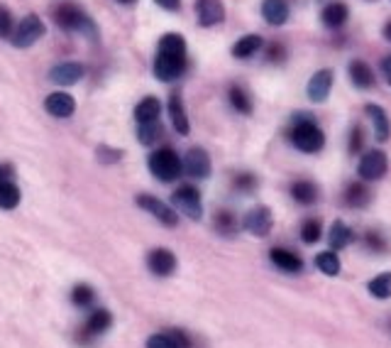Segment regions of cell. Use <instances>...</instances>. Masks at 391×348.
Instances as JSON below:
<instances>
[{"mask_svg":"<svg viewBox=\"0 0 391 348\" xmlns=\"http://www.w3.org/2000/svg\"><path fill=\"white\" fill-rule=\"evenodd\" d=\"M298 116L301 118L293 123V128L289 132L291 142L301 152H321L323 145H326V135H323V130L311 120V118H303V113H298Z\"/></svg>","mask_w":391,"mask_h":348,"instance_id":"cell-1","label":"cell"},{"mask_svg":"<svg viewBox=\"0 0 391 348\" xmlns=\"http://www.w3.org/2000/svg\"><path fill=\"white\" fill-rule=\"evenodd\" d=\"M54 20L61 30L66 32H86V35H96V27L91 23V18L74 3H61L56 5L54 10Z\"/></svg>","mask_w":391,"mask_h":348,"instance_id":"cell-2","label":"cell"},{"mask_svg":"<svg viewBox=\"0 0 391 348\" xmlns=\"http://www.w3.org/2000/svg\"><path fill=\"white\" fill-rule=\"evenodd\" d=\"M149 170H152V174L159 182H174L181 174L184 165L172 147H162V150L149 155Z\"/></svg>","mask_w":391,"mask_h":348,"instance_id":"cell-3","label":"cell"},{"mask_svg":"<svg viewBox=\"0 0 391 348\" xmlns=\"http://www.w3.org/2000/svg\"><path fill=\"white\" fill-rule=\"evenodd\" d=\"M186 69V52H169V49H159L157 59H154V76L159 81H174L184 74Z\"/></svg>","mask_w":391,"mask_h":348,"instance_id":"cell-4","label":"cell"},{"mask_svg":"<svg viewBox=\"0 0 391 348\" xmlns=\"http://www.w3.org/2000/svg\"><path fill=\"white\" fill-rule=\"evenodd\" d=\"M42 35H44V23L37 15H27V18H23V23L15 27L10 39H13L15 47H30V44L37 42Z\"/></svg>","mask_w":391,"mask_h":348,"instance_id":"cell-5","label":"cell"},{"mask_svg":"<svg viewBox=\"0 0 391 348\" xmlns=\"http://www.w3.org/2000/svg\"><path fill=\"white\" fill-rule=\"evenodd\" d=\"M389 170V160L387 155H384L382 150H369L362 155V160H359V177L367 179V182H377V179H382L384 174Z\"/></svg>","mask_w":391,"mask_h":348,"instance_id":"cell-6","label":"cell"},{"mask_svg":"<svg viewBox=\"0 0 391 348\" xmlns=\"http://www.w3.org/2000/svg\"><path fill=\"white\" fill-rule=\"evenodd\" d=\"M174 206L179 209L181 213H186L188 218H196L198 221L200 213H203V206H200V194L196 187H188V184H184V187H179L177 192H174Z\"/></svg>","mask_w":391,"mask_h":348,"instance_id":"cell-7","label":"cell"},{"mask_svg":"<svg viewBox=\"0 0 391 348\" xmlns=\"http://www.w3.org/2000/svg\"><path fill=\"white\" fill-rule=\"evenodd\" d=\"M243 226L247 233L257 235V238H264L271 231V226H274V216H271V211L267 206H255L247 211Z\"/></svg>","mask_w":391,"mask_h":348,"instance_id":"cell-8","label":"cell"},{"mask_svg":"<svg viewBox=\"0 0 391 348\" xmlns=\"http://www.w3.org/2000/svg\"><path fill=\"white\" fill-rule=\"evenodd\" d=\"M137 206L145 209L147 213H152V216L157 218V221H162L164 226H177L179 223L177 211H174L172 206H167L164 201H159V199L149 197V194H140V197H137Z\"/></svg>","mask_w":391,"mask_h":348,"instance_id":"cell-9","label":"cell"},{"mask_svg":"<svg viewBox=\"0 0 391 348\" xmlns=\"http://www.w3.org/2000/svg\"><path fill=\"white\" fill-rule=\"evenodd\" d=\"M196 15L203 27H213L225 20V5L223 0H196Z\"/></svg>","mask_w":391,"mask_h":348,"instance_id":"cell-10","label":"cell"},{"mask_svg":"<svg viewBox=\"0 0 391 348\" xmlns=\"http://www.w3.org/2000/svg\"><path fill=\"white\" fill-rule=\"evenodd\" d=\"M147 265L154 275L159 278H169V275L177 270V255L169 248H154L152 253L147 255Z\"/></svg>","mask_w":391,"mask_h":348,"instance_id":"cell-11","label":"cell"},{"mask_svg":"<svg viewBox=\"0 0 391 348\" xmlns=\"http://www.w3.org/2000/svg\"><path fill=\"white\" fill-rule=\"evenodd\" d=\"M184 172L191 174L196 179H205L210 174V157L205 150H200V147H191V150L186 152V157H184Z\"/></svg>","mask_w":391,"mask_h":348,"instance_id":"cell-12","label":"cell"},{"mask_svg":"<svg viewBox=\"0 0 391 348\" xmlns=\"http://www.w3.org/2000/svg\"><path fill=\"white\" fill-rule=\"evenodd\" d=\"M331 89H333V71L331 69L316 71L311 76V81H308V99L316 101V104H323L328 99V94H331Z\"/></svg>","mask_w":391,"mask_h":348,"instance_id":"cell-13","label":"cell"},{"mask_svg":"<svg viewBox=\"0 0 391 348\" xmlns=\"http://www.w3.org/2000/svg\"><path fill=\"white\" fill-rule=\"evenodd\" d=\"M44 108H47V113L54 118H69L76 111V101L71 99L69 94H64V91H56V94L47 96Z\"/></svg>","mask_w":391,"mask_h":348,"instance_id":"cell-14","label":"cell"},{"mask_svg":"<svg viewBox=\"0 0 391 348\" xmlns=\"http://www.w3.org/2000/svg\"><path fill=\"white\" fill-rule=\"evenodd\" d=\"M289 15H291V10L286 0H264V3H262V18H264L267 25L279 27V25H284L286 20H289Z\"/></svg>","mask_w":391,"mask_h":348,"instance_id":"cell-15","label":"cell"},{"mask_svg":"<svg viewBox=\"0 0 391 348\" xmlns=\"http://www.w3.org/2000/svg\"><path fill=\"white\" fill-rule=\"evenodd\" d=\"M84 76V66L76 64V61H64V64H56L49 71V79L59 86H71Z\"/></svg>","mask_w":391,"mask_h":348,"instance_id":"cell-16","label":"cell"},{"mask_svg":"<svg viewBox=\"0 0 391 348\" xmlns=\"http://www.w3.org/2000/svg\"><path fill=\"white\" fill-rule=\"evenodd\" d=\"M269 258H271V263H274L279 270H284V273L296 275V273H301V270H303V260L298 258L296 253L286 250V248H271Z\"/></svg>","mask_w":391,"mask_h":348,"instance_id":"cell-17","label":"cell"},{"mask_svg":"<svg viewBox=\"0 0 391 348\" xmlns=\"http://www.w3.org/2000/svg\"><path fill=\"white\" fill-rule=\"evenodd\" d=\"M169 116H172L174 130H177L179 135H188L191 125H188L186 108H184V101H181V96L179 94H172V99H169Z\"/></svg>","mask_w":391,"mask_h":348,"instance_id":"cell-18","label":"cell"},{"mask_svg":"<svg viewBox=\"0 0 391 348\" xmlns=\"http://www.w3.org/2000/svg\"><path fill=\"white\" fill-rule=\"evenodd\" d=\"M347 18H350V8L345 3H328L321 13L323 25H326V27H333V30L342 27V25L347 23Z\"/></svg>","mask_w":391,"mask_h":348,"instance_id":"cell-19","label":"cell"},{"mask_svg":"<svg viewBox=\"0 0 391 348\" xmlns=\"http://www.w3.org/2000/svg\"><path fill=\"white\" fill-rule=\"evenodd\" d=\"M347 74H350V81H352L357 89H369V86H374V71H372V66L364 64V61H359V59L350 61Z\"/></svg>","mask_w":391,"mask_h":348,"instance_id":"cell-20","label":"cell"},{"mask_svg":"<svg viewBox=\"0 0 391 348\" xmlns=\"http://www.w3.org/2000/svg\"><path fill=\"white\" fill-rule=\"evenodd\" d=\"M364 113L372 118L374 135H377V140L379 142H387L389 140V118H387V111H384L382 106H377V104H367V106H364Z\"/></svg>","mask_w":391,"mask_h":348,"instance_id":"cell-21","label":"cell"},{"mask_svg":"<svg viewBox=\"0 0 391 348\" xmlns=\"http://www.w3.org/2000/svg\"><path fill=\"white\" fill-rule=\"evenodd\" d=\"M110 324H113V314L108 309H96L94 314L89 316V321L84 324V334L86 336H101V334H105L108 329H110Z\"/></svg>","mask_w":391,"mask_h":348,"instance_id":"cell-22","label":"cell"},{"mask_svg":"<svg viewBox=\"0 0 391 348\" xmlns=\"http://www.w3.org/2000/svg\"><path fill=\"white\" fill-rule=\"evenodd\" d=\"M262 47H264V39H262L259 35H245V37H240L238 42L233 44V57L250 59V57H255Z\"/></svg>","mask_w":391,"mask_h":348,"instance_id":"cell-23","label":"cell"},{"mask_svg":"<svg viewBox=\"0 0 391 348\" xmlns=\"http://www.w3.org/2000/svg\"><path fill=\"white\" fill-rule=\"evenodd\" d=\"M369 201H372V192H369V189L364 187V184L354 182V184H350V187L345 189V204H347V206H352V209H364Z\"/></svg>","mask_w":391,"mask_h":348,"instance_id":"cell-24","label":"cell"},{"mask_svg":"<svg viewBox=\"0 0 391 348\" xmlns=\"http://www.w3.org/2000/svg\"><path fill=\"white\" fill-rule=\"evenodd\" d=\"M291 197L296 199L298 204L308 206V204H313V201L318 199V187H316L313 182H308V179H301V182H293Z\"/></svg>","mask_w":391,"mask_h":348,"instance_id":"cell-25","label":"cell"},{"mask_svg":"<svg viewBox=\"0 0 391 348\" xmlns=\"http://www.w3.org/2000/svg\"><path fill=\"white\" fill-rule=\"evenodd\" d=\"M159 113H162V104H159L154 96H147V99L140 101V104H137V108H135L137 123H152V120H157Z\"/></svg>","mask_w":391,"mask_h":348,"instance_id":"cell-26","label":"cell"},{"mask_svg":"<svg viewBox=\"0 0 391 348\" xmlns=\"http://www.w3.org/2000/svg\"><path fill=\"white\" fill-rule=\"evenodd\" d=\"M352 231H350L347 226H345L342 221H335L333 223V228H331V248L333 250H342V248H347L350 243H352Z\"/></svg>","mask_w":391,"mask_h":348,"instance_id":"cell-27","label":"cell"},{"mask_svg":"<svg viewBox=\"0 0 391 348\" xmlns=\"http://www.w3.org/2000/svg\"><path fill=\"white\" fill-rule=\"evenodd\" d=\"M228 96H230V104H233L235 111H240V113H245V116L252 113V99L243 86H230Z\"/></svg>","mask_w":391,"mask_h":348,"instance_id":"cell-28","label":"cell"},{"mask_svg":"<svg viewBox=\"0 0 391 348\" xmlns=\"http://www.w3.org/2000/svg\"><path fill=\"white\" fill-rule=\"evenodd\" d=\"M213 226H215V231L223 235H235L238 233V218L230 211H218L213 218Z\"/></svg>","mask_w":391,"mask_h":348,"instance_id":"cell-29","label":"cell"},{"mask_svg":"<svg viewBox=\"0 0 391 348\" xmlns=\"http://www.w3.org/2000/svg\"><path fill=\"white\" fill-rule=\"evenodd\" d=\"M20 204V189L13 182H0V209H15Z\"/></svg>","mask_w":391,"mask_h":348,"instance_id":"cell-30","label":"cell"},{"mask_svg":"<svg viewBox=\"0 0 391 348\" xmlns=\"http://www.w3.org/2000/svg\"><path fill=\"white\" fill-rule=\"evenodd\" d=\"M316 268L321 270L323 275H331V278H335L338 273H340V260H338V255L335 253H321L316 258Z\"/></svg>","mask_w":391,"mask_h":348,"instance_id":"cell-31","label":"cell"},{"mask_svg":"<svg viewBox=\"0 0 391 348\" xmlns=\"http://www.w3.org/2000/svg\"><path fill=\"white\" fill-rule=\"evenodd\" d=\"M137 137H140L142 145H152V142H157L159 137H162V125H159V120L140 123V128H137Z\"/></svg>","mask_w":391,"mask_h":348,"instance_id":"cell-32","label":"cell"},{"mask_svg":"<svg viewBox=\"0 0 391 348\" xmlns=\"http://www.w3.org/2000/svg\"><path fill=\"white\" fill-rule=\"evenodd\" d=\"M96 299V292L94 287H89V285H76L74 290H71V302H74L79 309H86V306H91Z\"/></svg>","mask_w":391,"mask_h":348,"instance_id":"cell-33","label":"cell"},{"mask_svg":"<svg viewBox=\"0 0 391 348\" xmlns=\"http://www.w3.org/2000/svg\"><path fill=\"white\" fill-rule=\"evenodd\" d=\"M369 292H372V297H377V299H389L391 297V273H382L379 278H374L372 282H369Z\"/></svg>","mask_w":391,"mask_h":348,"instance_id":"cell-34","label":"cell"},{"mask_svg":"<svg viewBox=\"0 0 391 348\" xmlns=\"http://www.w3.org/2000/svg\"><path fill=\"white\" fill-rule=\"evenodd\" d=\"M159 49H169V52H186V39L179 32H167L159 39Z\"/></svg>","mask_w":391,"mask_h":348,"instance_id":"cell-35","label":"cell"},{"mask_svg":"<svg viewBox=\"0 0 391 348\" xmlns=\"http://www.w3.org/2000/svg\"><path fill=\"white\" fill-rule=\"evenodd\" d=\"M257 177L255 174H250V172H240V174H235V179H233V187H235V192H240V194H252L257 189Z\"/></svg>","mask_w":391,"mask_h":348,"instance_id":"cell-36","label":"cell"},{"mask_svg":"<svg viewBox=\"0 0 391 348\" xmlns=\"http://www.w3.org/2000/svg\"><path fill=\"white\" fill-rule=\"evenodd\" d=\"M301 240L303 243H316V240H321V221H318V218H308V221H303Z\"/></svg>","mask_w":391,"mask_h":348,"instance_id":"cell-37","label":"cell"},{"mask_svg":"<svg viewBox=\"0 0 391 348\" xmlns=\"http://www.w3.org/2000/svg\"><path fill=\"white\" fill-rule=\"evenodd\" d=\"M13 13H10L5 5H0V37L3 39H10L13 37Z\"/></svg>","mask_w":391,"mask_h":348,"instance_id":"cell-38","label":"cell"},{"mask_svg":"<svg viewBox=\"0 0 391 348\" xmlns=\"http://www.w3.org/2000/svg\"><path fill=\"white\" fill-rule=\"evenodd\" d=\"M96 155H98V162H103V165H113V162H117L122 157V150H115V147L101 145L96 150Z\"/></svg>","mask_w":391,"mask_h":348,"instance_id":"cell-39","label":"cell"},{"mask_svg":"<svg viewBox=\"0 0 391 348\" xmlns=\"http://www.w3.org/2000/svg\"><path fill=\"white\" fill-rule=\"evenodd\" d=\"M147 348H179L177 341L172 339V334H154L147 339Z\"/></svg>","mask_w":391,"mask_h":348,"instance_id":"cell-40","label":"cell"},{"mask_svg":"<svg viewBox=\"0 0 391 348\" xmlns=\"http://www.w3.org/2000/svg\"><path fill=\"white\" fill-rule=\"evenodd\" d=\"M364 243H367V248H372V253H384L387 250V243H384V238L377 231H369L364 235Z\"/></svg>","mask_w":391,"mask_h":348,"instance_id":"cell-41","label":"cell"},{"mask_svg":"<svg viewBox=\"0 0 391 348\" xmlns=\"http://www.w3.org/2000/svg\"><path fill=\"white\" fill-rule=\"evenodd\" d=\"M267 59L276 61V64H279V61H284L286 59V47L281 42H271L269 47H267Z\"/></svg>","mask_w":391,"mask_h":348,"instance_id":"cell-42","label":"cell"},{"mask_svg":"<svg viewBox=\"0 0 391 348\" xmlns=\"http://www.w3.org/2000/svg\"><path fill=\"white\" fill-rule=\"evenodd\" d=\"M169 334H172V339L177 341L179 348H193V344H191V339H188L186 331H181V329H169Z\"/></svg>","mask_w":391,"mask_h":348,"instance_id":"cell-43","label":"cell"},{"mask_svg":"<svg viewBox=\"0 0 391 348\" xmlns=\"http://www.w3.org/2000/svg\"><path fill=\"white\" fill-rule=\"evenodd\" d=\"M362 150V128H354L352 137H350V152H359Z\"/></svg>","mask_w":391,"mask_h":348,"instance_id":"cell-44","label":"cell"},{"mask_svg":"<svg viewBox=\"0 0 391 348\" xmlns=\"http://www.w3.org/2000/svg\"><path fill=\"white\" fill-rule=\"evenodd\" d=\"M154 3H157L159 8H164V10H172V13L181 8V0H154Z\"/></svg>","mask_w":391,"mask_h":348,"instance_id":"cell-45","label":"cell"},{"mask_svg":"<svg viewBox=\"0 0 391 348\" xmlns=\"http://www.w3.org/2000/svg\"><path fill=\"white\" fill-rule=\"evenodd\" d=\"M382 69H384V74H387V76H391V54H389L387 59L382 61Z\"/></svg>","mask_w":391,"mask_h":348,"instance_id":"cell-46","label":"cell"},{"mask_svg":"<svg viewBox=\"0 0 391 348\" xmlns=\"http://www.w3.org/2000/svg\"><path fill=\"white\" fill-rule=\"evenodd\" d=\"M384 37H387L389 42H391V23H387V25H384Z\"/></svg>","mask_w":391,"mask_h":348,"instance_id":"cell-47","label":"cell"},{"mask_svg":"<svg viewBox=\"0 0 391 348\" xmlns=\"http://www.w3.org/2000/svg\"><path fill=\"white\" fill-rule=\"evenodd\" d=\"M117 3H122V5H132L135 0H117Z\"/></svg>","mask_w":391,"mask_h":348,"instance_id":"cell-48","label":"cell"},{"mask_svg":"<svg viewBox=\"0 0 391 348\" xmlns=\"http://www.w3.org/2000/svg\"><path fill=\"white\" fill-rule=\"evenodd\" d=\"M0 182H3V167H0Z\"/></svg>","mask_w":391,"mask_h":348,"instance_id":"cell-49","label":"cell"},{"mask_svg":"<svg viewBox=\"0 0 391 348\" xmlns=\"http://www.w3.org/2000/svg\"><path fill=\"white\" fill-rule=\"evenodd\" d=\"M389 84H391V76H389Z\"/></svg>","mask_w":391,"mask_h":348,"instance_id":"cell-50","label":"cell"}]
</instances>
